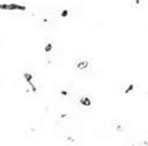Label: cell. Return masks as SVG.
<instances>
[{
    "label": "cell",
    "instance_id": "cell-1",
    "mask_svg": "<svg viewBox=\"0 0 148 146\" xmlns=\"http://www.w3.org/2000/svg\"><path fill=\"white\" fill-rule=\"evenodd\" d=\"M75 68L80 72H87V71H90V68H91V62H90L88 58L80 57V59L76 61Z\"/></svg>",
    "mask_w": 148,
    "mask_h": 146
}]
</instances>
